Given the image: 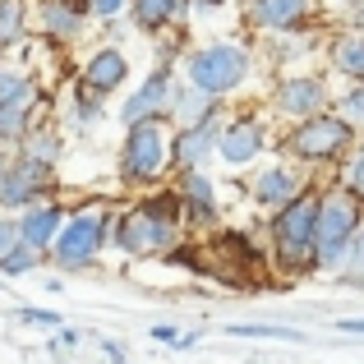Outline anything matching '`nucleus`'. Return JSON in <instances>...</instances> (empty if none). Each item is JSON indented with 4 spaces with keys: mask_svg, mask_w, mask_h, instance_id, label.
<instances>
[{
    "mask_svg": "<svg viewBox=\"0 0 364 364\" xmlns=\"http://www.w3.org/2000/svg\"><path fill=\"white\" fill-rule=\"evenodd\" d=\"M217 152H222V161H231V166H245V161H254L258 152H263V124L249 120V116L231 120V124H222Z\"/></svg>",
    "mask_w": 364,
    "mask_h": 364,
    "instance_id": "f8f14e48",
    "label": "nucleus"
},
{
    "mask_svg": "<svg viewBox=\"0 0 364 364\" xmlns=\"http://www.w3.org/2000/svg\"><path fill=\"white\" fill-rule=\"evenodd\" d=\"M37 102H42V97H37L33 83H28L18 97H9L5 107H0V134H5V139L23 134V129H28V120H33V111H37Z\"/></svg>",
    "mask_w": 364,
    "mask_h": 364,
    "instance_id": "aec40b11",
    "label": "nucleus"
},
{
    "mask_svg": "<svg viewBox=\"0 0 364 364\" xmlns=\"http://www.w3.org/2000/svg\"><path fill=\"white\" fill-rule=\"evenodd\" d=\"M116 235L134 258L166 254L180 235V198H148V203H139L134 213H124Z\"/></svg>",
    "mask_w": 364,
    "mask_h": 364,
    "instance_id": "f257e3e1",
    "label": "nucleus"
},
{
    "mask_svg": "<svg viewBox=\"0 0 364 364\" xmlns=\"http://www.w3.org/2000/svg\"><path fill=\"white\" fill-rule=\"evenodd\" d=\"M350 139H355V129H350L346 116L318 111V116H304L286 134V152H295L300 161H337L350 148Z\"/></svg>",
    "mask_w": 364,
    "mask_h": 364,
    "instance_id": "423d86ee",
    "label": "nucleus"
},
{
    "mask_svg": "<svg viewBox=\"0 0 364 364\" xmlns=\"http://www.w3.org/2000/svg\"><path fill=\"white\" fill-rule=\"evenodd\" d=\"M341 332H364V318H341Z\"/></svg>",
    "mask_w": 364,
    "mask_h": 364,
    "instance_id": "f704fd0d",
    "label": "nucleus"
},
{
    "mask_svg": "<svg viewBox=\"0 0 364 364\" xmlns=\"http://www.w3.org/2000/svg\"><path fill=\"white\" fill-rule=\"evenodd\" d=\"M152 337H157L161 346H194V337H189V332H176V328H152Z\"/></svg>",
    "mask_w": 364,
    "mask_h": 364,
    "instance_id": "7c9ffc66",
    "label": "nucleus"
},
{
    "mask_svg": "<svg viewBox=\"0 0 364 364\" xmlns=\"http://www.w3.org/2000/svg\"><path fill=\"white\" fill-rule=\"evenodd\" d=\"M277 111L282 116H318V111H328V88H323L314 74H291V79L277 83Z\"/></svg>",
    "mask_w": 364,
    "mask_h": 364,
    "instance_id": "9d476101",
    "label": "nucleus"
},
{
    "mask_svg": "<svg viewBox=\"0 0 364 364\" xmlns=\"http://www.w3.org/2000/svg\"><path fill=\"white\" fill-rule=\"evenodd\" d=\"M346 5H364V0H346Z\"/></svg>",
    "mask_w": 364,
    "mask_h": 364,
    "instance_id": "4c0bfd02",
    "label": "nucleus"
},
{
    "mask_svg": "<svg viewBox=\"0 0 364 364\" xmlns=\"http://www.w3.org/2000/svg\"><path fill=\"white\" fill-rule=\"evenodd\" d=\"M355 226H360V198L350 194V189H328V194H318V217H314V263L318 267L337 263Z\"/></svg>",
    "mask_w": 364,
    "mask_h": 364,
    "instance_id": "20e7f679",
    "label": "nucleus"
},
{
    "mask_svg": "<svg viewBox=\"0 0 364 364\" xmlns=\"http://www.w3.org/2000/svg\"><path fill=\"white\" fill-rule=\"evenodd\" d=\"M124 74H129V60H124L116 46H107V51H97L88 65H83V92L107 97V92H116L124 83Z\"/></svg>",
    "mask_w": 364,
    "mask_h": 364,
    "instance_id": "ddd939ff",
    "label": "nucleus"
},
{
    "mask_svg": "<svg viewBox=\"0 0 364 364\" xmlns=\"http://www.w3.org/2000/svg\"><path fill=\"white\" fill-rule=\"evenodd\" d=\"M60 222H65L60 208H55V203H42V208H28V217H23V222H14V226H18V240L42 254V249H51L55 231H60Z\"/></svg>",
    "mask_w": 364,
    "mask_h": 364,
    "instance_id": "dca6fc26",
    "label": "nucleus"
},
{
    "mask_svg": "<svg viewBox=\"0 0 364 364\" xmlns=\"http://www.w3.org/2000/svg\"><path fill=\"white\" fill-rule=\"evenodd\" d=\"M166 107H171V120H176L180 129H194L198 120H208L217 111V97H208L203 88H194V83L185 79V83H171V102Z\"/></svg>",
    "mask_w": 364,
    "mask_h": 364,
    "instance_id": "2eb2a0df",
    "label": "nucleus"
},
{
    "mask_svg": "<svg viewBox=\"0 0 364 364\" xmlns=\"http://www.w3.org/2000/svg\"><path fill=\"white\" fill-rule=\"evenodd\" d=\"M42 23H46V37H51V42H74L79 28H83V14H74L60 0H42Z\"/></svg>",
    "mask_w": 364,
    "mask_h": 364,
    "instance_id": "412c9836",
    "label": "nucleus"
},
{
    "mask_svg": "<svg viewBox=\"0 0 364 364\" xmlns=\"http://www.w3.org/2000/svg\"><path fill=\"white\" fill-rule=\"evenodd\" d=\"M166 161H171V139H166V129H161V116L129 124V139H124V152H120L124 180H134V185L157 180L161 171H166Z\"/></svg>",
    "mask_w": 364,
    "mask_h": 364,
    "instance_id": "0eeeda50",
    "label": "nucleus"
},
{
    "mask_svg": "<svg viewBox=\"0 0 364 364\" xmlns=\"http://www.w3.org/2000/svg\"><path fill=\"white\" fill-rule=\"evenodd\" d=\"M332 65H337L346 79H364V28H350L332 42Z\"/></svg>",
    "mask_w": 364,
    "mask_h": 364,
    "instance_id": "6ab92c4d",
    "label": "nucleus"
},
{
    "mask_svg": "<svg viewBox=\"0 0 364 364\" xmlns=\"http://www.w3.org/2000/svg\"><path fill=\"white\" fill-rule=\"evenodd\" d=\"M176 198H180V203H189V208H194V217H213V213H217L213 185H208V176H198V166L180 176V194H176Z\"/></svg>",
    "mask_w": 364,
    "mask_h": 364,
    "instance_id": "4be33fe9",
    "label": "nucleus"
},
{
    "mask_svg": "<svg viewBox=\"0 0 364 364\" xmlns=\"http://www.w3.org/2000/svg\"><path fill=\"white\" fill-rule=\"evenodd\" d=\"M235 337H300V332H291V328H267V323H235Z\"/></svg>",
    "mask_w": 364,
    "mask_h": 364,
    "instance_id": "cd10ccee",
    "label": "nucleus"
},
{
    "mask_svg": "<svg viewBox=\"0 0 364 364\" xmlns=\"http://www.w3.org/2000/svg\"><path fill=\"white\" fill-rule=\"evenodd\" d=\"M23 0H0V46L18 42V33H23Z\"/></svg>",
    "mask_w": 364,
    "mask_h": 364,
    "instance_id": "b1692460",
    "label": "nucleus"
},
{
    "mask_svg": "<svg viewBox=\"0 0 364 364\" xmlns=\"http://www.w3.org/2000/svg\"><path fill=\"white\" fill-rule=\"evenodd\" d=\"M107 226H111L107 208L83 203L79 213H70L60 222V231H55V240H51V254L60 258L65 267H88L92 258L102 254V245H107Z\"/></svg>",
    "mask_w": 364,
    "mask_h": 364,
    "instance_id": "39448f33",
    "label": "nucleus"
},
{
    "mask_svg": "<svg viewBox=\"0 0 364 364\" xmlns=\"http://www.w3.org/2000/svg\"><path fill=\"white\" fill-rule=\"evenodd\" d=\"M300 176H295L291 166H267L263 176H258V185H254V198L263 208H286L295 194H300Z\"/></svg>",
    "mask_w": 364,
    "mask_h": 364,
    "instance_id": "f3484780",
    "label": "nucleus"
},
{
    "mask_svg": "<svg viewBox=\"0 0 364 364\" xmlns=\"http://www.w3.org/2000/svg\"><path fill=\"white\" fill-rule=\"evenodd\" d=\"M185 5L189 0H129V18H134V28H143V33H157V28H166L171 18H180L185 14Z\"/></svg>",
    "mask_w": 364,
    "mask_h": 364,
    "instance_id": "a211bd4d",
    "label": "nucleus"
},
{
    "mask_svg": "<svg viewBox=\"0 0 364 364\" xmlns=\"http://www.w3.org/2000/svg\"><path fill=\"white\" fill-rule=\"evenodd\" d=\"M245 18L263 33H291L309 18V0H245Z\"/></svg>",
    "mask_w": 364,
    "mask_h": 364,
    "instance_id": "9b49d317",
    "label": "nucleus"
},
{
    "mask_svg": "<svg viewBox=\"0 0 364 364\" xmlns=\"http://www.w3.org/2000/svg\"><path fill=\"white\" fill-rule=\"evenodd\" d=\"M332 267H337V277H341V282L364 286V217H360V226H355V231H350L346 249H341V258H337Z\"/></svg>",
    "mask_w": 364,
    "mask_h": 364,
    "instance_id": "5701e85b",
    "label": "nucleus"
},
{
    "mask_svg": "<svg viewBox=\"0 0 364 364\" xmlns=\"http://www.w3.org/2000/svg\"><path fill=\"white\" fill-rule=\"evenodd\" d=\"M46 189H51V166L37 161V157H18L0 176V203L5 208H33V198L46 194Z\"/></svg>",
    "mask_w": 364,
    "mask_h": 364,
    "instance_id": "6e6552de",
    "label": "nucleus"
},
{
    "mask_svg": "<svg viewBox=\"0 0 364 364\" xmlns=\"http://www.w3.org/2000/svg\"><path fill=\"white\" fill-rule=\"evenodd\" d=\"M217 139H222V111H213L208 120H198L194 129H180L176 143H171V161H176L180 171L203 166V161L217 152Z\"/></svg>",
    "mask_w": 364,
    "mask_h": 364,
    "instance_id": "1a4fd4ad",
    "label": "nucleus"
},
{
    "mask_svg": "<svg viewBox=\"0 0 364 364\" xmlns=\"http://www.w3.org/2000/svg\"><path fill=\"white\" fill-rule=\"evenodd\" d=\"M14 245H18V226L14 222H0V258H5Z\"/></svg>",
    "mask_w": 364,
    "mask_h": 364,
    "instance_id": "473e14b6",
    "label": "nucleus"
},
{
    "mask_svg": "<svg viewBox=\"0 0 364 364\" xmlns=\"http://www.w3.org/2000/svg\"><path fill=\"white\" fill-rule=\"evenodd\" d=\"M314 217H318V194L300 189L286 208H277L272 217V240H277V258L291 272L314 267Z\"/></svg>",
    "mask_w": 364,
    "mask_h": 364,
    "instance_id": "f03ea898",
    "label": "nucleus"
},
{
    "mask_svg": "<svg viewBox=\"0 0 364 364\" xmlns=\"http://www.w3.org/2000/svg\"><path fill=\"white\" fill-rule=\"evenodd\" d=\"M55 148H60V139H55V134H37V139H28V152H23V157H37V161H46V166H51V161H55Z\"/></svg>",
    "mask_w": 364,
    "mask_h": 364,
    "instance_id": "a878e982",
    "label": "nucleus"
},
{
    "mask_svg": "<svg viewBox=\"0 0 364 364\" xmlns=\"http://www.w3.org/2000/svg\"><path fill=\"white\" fill-rule=\"evenodd\" d=\"M166 102H171V74L166 70H157L152 79H143V88L134 92L129 102H124V124H139V120H152V116H161L166 111Z\"/></svg>",
    "mask_w": 364,
    "mask_h": 364,
    "instance_id": "4468645a",
    "label": "nucleus"
},
{
    "mask_svg": "<svg viewBox=\"0 0 364 364\" xmlns=\"http://www.w3.org/2000/svg\"><path fill=\"white\" fill-rule=\"evenodd\" d=\"M185 79L194 83V88H203L208 97L222 102L226 92H235L249 79V51L240 42H208V46H198V51L189 55Z\"/></svg>",
    "mask_w": 364,
    "mask_h": 364,
    "instance_id": "7ed1b4c3",
    "label": "nucleus"
},
{
    "mask_svg": "<svg viewBox=\"0 0 364 364\" xmlns=\"http://www.w3.org/2000/svg\"><path fill=\"white\" fill-rule=\"evenodd\" d=\"M28 88V79L18 70H9V65H0V107H5L9 97H18V92Z\"/></svg>",
    "mask_w": 364,
    "mask_h": 364,
    "instance_id": "bb28decb",
    "label": "nucleus"
},
{
    "mask_svg": "<svg viewBox=\"0 0 364 364\" xmlns=\"http://www.w3.org/2000/svg\"><path fill=\"white\" fill-rule=\"evenodd\" d=\"M0 176H5V157H0Z\"/></svg>",
    "mask_w": 364,
    "mask_h": 364,
    "instance_id": "e433bc0d",
    "label": "nucleus"
},
{
    "mask_svg": "<svg viewBox=\"0 0 364 364\" xmlns=\"http://www.w3.org/2000/svg\"><path fill=\"white\" fill-rule=\"evenodd\" d=\"M129 0H88V14H102V18H116Z\"/></svg>",
    "mask_w": 364,
    "mask_h": 364,
    "instance_id": "2f4dec72",
    "label": "nucleus"
},
{
    "mask_svg": "<svg viewBox=\"0 0 364 364\" xmlns=\"http://www.w3.org/2000/svg\"><path fill=\"white\" fill-rule=\"evenodd\" d=\"M37 263V249H28L23 240H18L14 249H9L5 258H0V272H9V277H18V272H28V267Z\"/></svg>",
    "mask_w": 364,
    "mask_h": 364,
    "instance_id": "393cba45",
    "label": "nucleus"
},
{
    "mask_svg": "<svg viewBox=\"0 0 364 364\" xmlns=\"http://www.w3.org/2000/svg\"><path fill=\"white\" fill-rule=\"evenodd\" d=\"M341 116H350V120H364V79H355V88L341 97Z\"/></svg>",
    "mask_w": 364,
    "mask_h": 364,
    "instance_id": "c85d7f7f",
    "label": "nucleus"
},
{
    "mask_svg": "<svg viewBox=\"0 0 364 364\" xmlns=\"http://www.w3.org/2000/svg\"><path fill=\"white\" fill-rule=\"evenodd\" d=\"M346 189L364 203V148L355 152V161H350V176H346Z\"/></svg>",
    "mask_w": 364,
    "mask_h": 364,
    "instance_id": "c756f323",
    "label": "nucleus"
},
{
    "mask_svg": "<svg viewBox=\"0 0 364 364\" xmlns=\"http://www.w3.org/2000/svg\"><path fill=\"white\" fill-rule=\"evenodd\" d=\"M18 318H23V323H42V328H55V323H60V318H55L51 309H23Z\"/></svg>",
    "mask_w": 364,
    "mask_h": 364,
    "instance_id": "72a5a7b5",
    "label": "nucleus"
},
{
    "mask_svg": "<svg viewBox=\"0 0 364 364\" xmlns=\"http://www.w3.org/2000/svg\"><path fill=\"white\" fill-rule=\"evenodd\" d=\"M60 5H70L74 14H88V0H60Z\"/></svg>",
    "mask_w": 364,
    "mask_h": 364,
    "instance_id": "c9c22d12",
    "label": "nucleus"
}]
</instances>
